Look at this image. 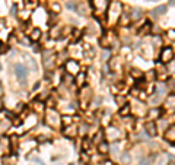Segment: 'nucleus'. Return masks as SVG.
<instances>
[{"instance_id": "7ed1b4c3", "label": "nucleus", "mask_w": 175, "mask_h": 165, "mask_svg": "<svg viewBox=\"0 0 175 165\" xmlns=\"http://www.w3.org/2000/svg\"><path fill=\"white\" fill-rule=\"evenodd\" d=\"M66 70L69 75H77V73L81 72V66H79V63L76 62V60H67L66 63Z\"/></svg>"}, {"instance_id": "bb28decb", "label": "nucleus", "mask_w": 175, "mask_h": 165, "mask_svg": "<svg viewBox=\"0 0 175 165\" xmlns=\"http://www.w3.org/2000/svg\"><path fill=\"white\" fill-rule=\"evenodd\" d=\"M121 18V25H128V16L124 15V16H120Z\"/></svg>"}, {"instance_id": "72a5a7b5", "label": "nucleus", "mask_w": 175, "mask_h": 165, "mask_svg": "<svg viewBox=\"0 0 175 165\" xmlns=\"http://www.w3.org/2000/svg\"><path fill=\"white\" fill-rule=\"evenodd\" d=\"M131 75H133V76H137V78H139V76H140V72H137V70H133Z\"/></svg>"}, {"instance_id": "473e14b6", "label": "nucleus", "mask_w": 175, "mask_h": 165, "mask_svg": "<svg viewBox=\"0 0 175 165\" xmlns=\"http://www.w3.org/2000/svg\"><path fill=\"white\" fill-rule=\"evenodd\" d=\"M67 7H70V9H76L75 3H71V2H69V3H67Z\"/></svg>"}, {"instance_id": "1a4fd4ad", "label": "nucleus", "mask_w": 175, "mask_h": 165, "mask_svg": "<svg viewBox=\"0 0 175 165\" xmlns=\"http://www.w3.org/2000/svg\"><path fill=\"white\" fill-rule=\"evenodd\" d=\"M145 129H146V133L149 135V136H156V124L153 121H147L146 123V126H145Z\"/></svg>"}, {"instance_id": "2f4dec72", "label": "nucleus", "mask_w": 175, "mask_h": 165, "mask_svg": "<svg viewBox=\"0 0 175 165\" xmlns=\"http://www.w3.org/2000/svg\"><path fill=\"white\" fill-rule=\"evenodd\" d=\"M79 10H81V15H86V12H85V5H81V6H79Z\"/></svg>"}, {"instance_id": "393cba45", "label": "nucleus", "mask_w": 175, "mask_h": 165, "mask_svg": "<svg viewBox=\"0 0 175 165\" xmlns=\"http://www.w3.org/2000/svg\"><path fill=\"white\" fill-rule=\"evenodd\" d=\"M102 135H104L102 131H99V133H96V135H95V139H94L95 143H99V142H102V140H101V139H102Z\"/></svg>"}, {"instance_id": "f704fd0d", "label": "nucleus", "mask_w": 175, "mask_h": 165, "mask_svg": "<svg viewBox=\"0 0 175 165\" xmlns=\"http://www.w3.org/2000/svg\"><path fill=\"white\" fill-rule=\"evenodd\" d=\"M168 35L171 37V39H174V29H171L169 32H168Z\"/></svg>"}, {"instance_id": "4c0bfd02", "label": "nucleus", "mask_w": 175, "mask_h": 165, "mask_svg": "<svg viewBox=\"0 0 175 165\" xmlns=\"http://www.w3.org/2000/svg\"><path fill=\"white\" fill-rule=\"evenodd\" d=\"M0 69H2V66H0Z\"/></svg>"}, {"instance_id": "a878e982", "label": "nucleus", "mask_w": 175, "mask_h": 165, "mask_svg": "<svg viewBox=\"0 0 175 165\" xmlns=\"http://www.w3.org/2000/svg\"><path fill=\"white\" fill-rule=\"evenodd\" d=\"M19 18H22V19H26V18H29V12H28V10H22V12L19 13Z\"/></svg>"}, {"instance_id": "f3484780", "label": "nucleus", "mask_w": 175, "mask_h": 165, "mask_svg": "<svg viewBox=\"0 0 175 165\" xmlns=\"http://www.w3.org/2000/svg\"><path fill=\"white\" fill-rule=\"evenodd\" d=\"M143 15V12H142V9H134L133 10V13H131V19H139V18H140V16H142Z\"/></svg>"}, {"instance_id": "c756f323", "label": "nucleus", "mask_w": 175, "mask_h": 165, "mask_svg": "<svg viewBox=\"0 0 175 165\" xmlns=\"http://www.w3.org/2000/svg\"><path fill=\"white\" fill-rule=\"evenodd\" d=\"M51 9H53V10H56V13H58V12H60V9H62V7H60V5H57V3H54V5L51 6Z\"/></svg>"}, {"instance_id": "9b49d317", "label": "nucleus", "mask_w": 175, "mask_h": 165, "mask_svg": "<svg viewBox=\"0 0 175 165\" xmlns=\"http://www.w3.org/2000/svg\"><path fill=\"white\" fill-rule=\"evenodd\" d=\"M41 35H43L41 29L35 28V29L32 31V32H31V37H29V38H31V41H38V39L41 38Z\"/></svg>"}, {"instance_id": "6ab92c4d", "label": "nucleus", "mask_w": 175, "mask_h": 165, "mask_svg": "<svg viewBox=\"0 0 175 165\" xmlns=\"http://www.w3.org/2000/svg\"><path fill=\"white\" fill-rule=\"evenodd\" d=\"M166 12V6H159L153 10V15H163Z\"/></svg>"}, {"instance_id": "cd10ccee", "label": "nucleus", "mask_w": 175, "mask_h": 165, "mask_svg": "<svg viewBox=\"0 0 175 165\" xmlns=\"http://www.w3.org/2000/svg\"><path fill=\"white\" fill-rule=\"evenodd\" d=\"M166 105L171 108H174V95H171V99H168L166 101Z\"/></svg>"}, {"instance_id": "f03ea898", "label": "nucleus", "mask_w": 175, "mask_h": 165, "mask_svg": "<svg viewBox=\"0 0 175 165\" xmlns=\"http://www.w3.org/2000/svg\"><path fill=\"white\" fill-rule=\"evenodd\" d=\"M90 5L94 7L95 13L102 15L105 10L108 9V0H90Z\"/></svg>"}, {"instance_id": "b1692460", "label": "nucleus", "mask_w": 175, "mask_h": 165, "mask_svg": "<svg viewBox=\"0 0 175 165\" xmlns=\"http://www.w3.org/2000/svg\"><path fill=\"white\" fill-rule=\"evenodd\" d=\"M89 146H90V140L89 139H83V145H82V148H83V151H86V149H89Z\"/></svg>"}, {"instance_id": "dca6fc26", "label": "nucleus", "mask_w": 175, "mask_h": 165, "mask_svg": "<svg viewBox=\"0 0 175 165\" xmlns=\"http://www.w3.org/2000/svg\"><path fill=\"white\" fill-rule=\"evenodd\" d=\"M128 114H130V107H128L127 104H124L123 107H121V110H120V116L126 117V116H128Z\"/></svg>"}, {"instance_id": "0eeeda50", "label": "nucleus", "mask_w": 175, "mask_h": 165, "mask_svg": "<svg viewBox=\"0 0 175 165\" xmlns=\"http://www.w3.org/2000/svg\"><path fill=\"white\" fill-rule=\"evenodd\" d=\"M63 133H64V136H66V137L73 139V137H76V135H77V129H76V127L73 126V123H71V124H69V126L64 127Z\"/></svg>"}, {"instance_id": "7c9ffc66", "label": "nucleus", "mask_w": 175, "mask_h": 165, "mask_svg": "<svg viewBox=\"0 0 175 165\" xmlns=\"http://www.w3.org/2000/svg\"><path fill=\"white\" fill-rule=\"evenodd\" d=\"M117 102H118L120 105H123V104H126V98L124 97H117Z\"/></svg>"}, {"instance_id": "a211bd4d", "label": "nucleus", "mask_w": 175, "mask_h": 165, "mask_svg": "<svg viewBox=\"0 0 175 165\" xmlns=\"http://www.w3.org/2000/svg\"><path fill=\"white\" fill-rule=\"evenodd\" d=\"M62 121H63V124H64V126H69V124H71V123H73V117H71V116H64L62 118Z\"/></svg>"}, {"instance_id": "ddd939ff", "label": "nucleus", "mask_w": 175, "mask_h": 165, "mask_svg": "<svg viewBox=\"0 0 175 165\" xmlns=\"http://www.w3.org/2000/svg\"><path fill=\"white\" fill-rule=\"evenodd\" d=\"M107 135L111 137V140H117V137L120 136V133L117 131V129H114V127H109V130L107 131Z\"/></svg>"}, {"instance_id": "e433bc0d", "label": "nucleus", "mask_w": 175, "mask_h": 165, "mask_svg": "<svg viewBox=\"0 0 175 165\" xmlns=\"http://www.w3.org/2000/svg\"><path fill=\"white\" fill-rule=\"evenodd\" d=\"M150 2H155V0H150Z\"/></svg>"}, {"instance_id": "412c9836", "label": "nucleus", "mask_w": 175, "mask_h": 165, "mask_svg": "<svg viewBox=\"0 0 175 165\" xmlns=\"http://www.w3.org/2000/svg\"><path fill=\"white\" fill-rule=\"evenodd\" d=\"M121 162H123V164H130V155H128L127 152H123V155H121Z\"/></svg>"}, {"instance_id": "f257e3e1", "label": "nucleus", "mask_w": 175, "mask_h": 165, "mask_svg": "<svg viewBox=\"0 0 175 165\" xmlns=\"http://www.w3.org/2000/svg\"><path fill=\"white\" fill-rule=\"evenodd\" d=\"M123 13V5L120 2H113L109 6V12H108V22L109 24H115L120 19V16Z\"/></svg>"}, {"instance_id": "2eb2a0df", "label": "nucleus", "mask_w": 175, "mask_h": 165, "mask_svg": "<svg viewBox=\"0 0 175 165\" xmlns=\"http://www.w3.org/2000/svg\"><path fill=\"white\" fill-rule=\"evenodd\" d=\"M98 151H99L101 154H107V152H108V145H107L105 142H99V143H98Z\"/></svg>"}, {"instance_id": "aec40b11", "label": "nucleus", "mask_w": 175, "mask_h": 165, "mask_svg": "<svg viewBox=\"0 0 175 165\" xmlns=\"http://www.w3.org/2000/svg\"><path fill=\"white\" fill-rule=\"evenodd\" d=\"M149 29H150V24H149V22H146V25H145V26H143V28L139 31V35L147 34V32H149Z\"/></svg>"}, {"instance_id": "c85d7f7f", "label": "nucleus", "mask_w": 175, "mask_h": 165, "mask_svg": "<svg viewBox=\"0 0 175 165\" xmlns=\"http://www.w3.org/2000/svg\"><path fill=\"white\" fill-rule=\"evenodd\" d=\"M101 101H102V98H101V97H96V98H95V99H94V107H98V105L101 104Z\"/></svg>"}, {"instance_id": "4be33fe9", "label": "nucleus", "mask_w": 175, "mask_h": 165, "mask_svg": "<svg viewBox=\"0 0 175 165\" xmlns=\"http://www.w3.org/2000/svg\"><path fill=\"white\" fill-rule=\"evenodd\" d=\"M9 143L12 145V151H16V148H18V140H16V136L12 137V140H10Z\"/></svg>"}, {"instance_id": "39448f33", "label": "nucleus", "mask_w": 175, "mask_h": 165, "mask_svg": "<svg viewBox=\"0 0 175 165\" xmlns=\"http://www.w3.org/2000/svg\"><path fill=\"white\" fill-rule=\"evenodd\" d=\"M15 72H16V76L21 80V83H24L25 78H26V69L22 66V64H16L15 66Z\"/></svg>"}, {"instance_id": "9d476101", "label": "nucleus", "mask_w": 175, "mask_h": 165, "mask_svg": "<svg viewBox=\"0 0 175 165\" xmlns=\"http://www.w3.org/2000/svg\"><path fill=\"white\" fill-rule=\"evenodd\" d=\"M85 79H86V73L85 72H79L76 75V85L79 88H82L85 85Z\"/></svg>"}, {"instance_id": "423d86ee", "label": "nucleus", "mask_w": 175, "mask_h": 165, "mask_svg": "<svg viewBox=\"0 0 175 165\" xmlns=\"http://www.w3.org/2000/svg\"><path fill=\"white\" fill-rule=\"evenodd\" d=\"M47 123L48 124H51V126H54V127L60 124V118H58L56 111H50L47 114Z\"/></svg>"}, {"instance_id": "5701e85b", "label": "nucleus", "mask_w": 175, "mask_h": 165, "mask_svg": "<svg viewBox=\"0 0 175 165\" xmlns=\"http://www.w3.org/2000/svg\"><path fill=\"white\" fill-rule=\"evenodd\" d=\"M58 34H60V26H54L51 29V37H58Z\"/></svg>"}, {"instance_id": "f8f14e48", "label": "nucleus", "mask_w": 175, "mask_h": 165, "mask_svg": "<svg viewBox=\"0 0 175 165\" xmlns=\"http://www.w3.org/2000/svg\"><path fill=\"white\" fill-rule=\"evenodd\" d=\"M165 139L166 140H171V142L175 140V129H174V126H171L169 130L165 133Z\"/></svg>"}, {"instance_id": "4468645a", "label": "nucleus", "mask_w": 175, "mask_h": 165, "mask_svg": "<svg viewBox=\"0 0 175 165\" xmlns=\"http://www.w3.org/2000/svg\"><path fill=\"white\" fill-rule=\"evenodd\" d=\"M147 116L150 117L152 120H155V118H159V117H161V110H159V108H152Z\"/></svg>"}, {"instance_id": "c9c22d12", "label": "nucleus", "mask_w": 175, "mask_h": 165, "mask_svg": "<svg viewBox=\"0 0 175 165\" xmlns=\"http://www.w3.org/2000/svg\"><path fill=\"white\" fill-rule=\"evenodd\" d=\"M2 104H3V102H2V99H0V108H2Z\"/></svg>"}, {"instance_id": "20e7f679", "label": "nucleus", "mask_w": 175, "mask_h": 165, "mask_svg": "<svg viewBox=\"0 0 175 165\" xmlns=\"http://www.w3.org/2000/svg\"><path fill=\"white\" fill-rule=\"evenodd\" d=\"M172 58H174V50L171 47H165L161 53V62L162 63H168V62H172Z\"/></svg>"}, {"instance_id": "6e6552de", "label": "nucleus", "mask_w": 175, "mask_h": 165, "mask_svg": "<svg viewBox=\"0 0 175 165\" xmlns=\"http://www.w3.org/2000/svg\"><path fill=\"white\" fill-rule=\"evenodd\" d=\"M111 39H113V37H109V32H107V34H104L99 38V45L104 47V48H108L111 45Z\"/></svg>"}]
</instances>
